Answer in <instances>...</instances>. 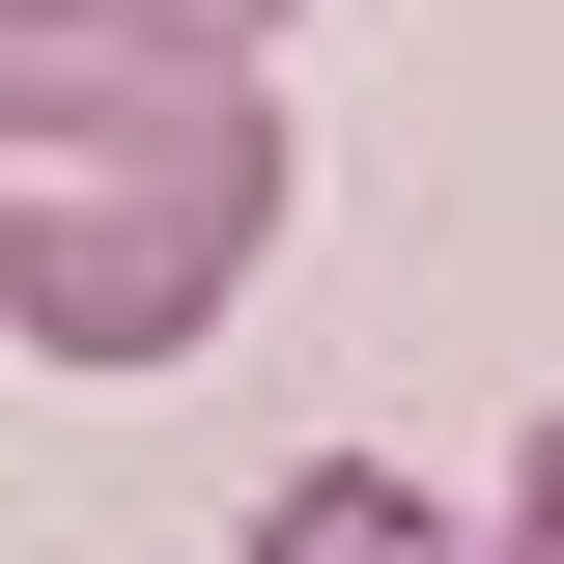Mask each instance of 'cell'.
Wrapping results in <instances>:
<instances>
[{"instance_id": "1", "label": "cell", "mask_w": 564, "mask_h": 564, "mask_svg": "<svg viewBox=\"0 0 564 564\" xmlns=\"http://www.w3.org/2000/svg\"><path fill=\"white\" fill-rule=\"evenodd\" d=\"M282 254V85L254 29H57L0 0V339L29 367H198Z\"/></svg>"}, {"instance_id": "2", "label": "cell", "mask_w": 564, "mask_h": 564, "mask_svg": "<svg viewBox=\"0 0 564 564\" xmlns=\"http://www.w3.org/2000/svg\"><path fill=\"white\" fill-rule=\"evenodd\" d=\"M254 564H480V508L423 480V452H311V480L254 508Z\"/></svg>"}, {"instance_id": "3", "label": "cell", "mask_w": 564, "mask_h": 564, "mask_svg": "<svg viewBox=\"0 0 564 564\" xmlns=\"http://www.w3.org/2000/svg\"><path fill=\"white\" fill-rule=\"evenodd\" d=\"M480 564H564V423L508 452V508H480Z\"/></svg>"}, {"instance_id": "4", "label": "cell", "mask_w": 564, "mask_h": 564, "mask_svg": "<svg viewBox=\"0 0 564 564\" xmlns=\"http://www.w3.org/2000/svg\"><path fill=\"white\" fill-rule=\"evenodd\" d=\"M57 29H226V0H57Z\"/></svg>"}]
</instances>
